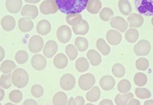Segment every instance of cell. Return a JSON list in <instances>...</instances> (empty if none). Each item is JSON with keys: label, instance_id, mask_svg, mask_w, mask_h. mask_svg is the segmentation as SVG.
<instances>
[{"label": "cell", "instance_id": "6da1fadb", "mask_svg": "<svg viewBox=\"0 0 153 105\" xmlns=\"http://www.w3.org/2000/svg\"><path fill=\"white\" fill-rule=\"evenodd\" d=\"M58 10L65 14L80 13L86 9L88 0H55Z\"/></svg>", "mask_w": 153, "mask_h": 105}, {"label": "cell", "instance_id": "7a4b0ae2", "mask_svg": "<svg viewBox=\"0 0 153 105\" xmlns=\"http://www.w3.org/2000/svg\"><path fill=\"white\" fill-rule=\"evenodd\" d=\"M29 82L28 73L22 68H16L12 73V82L16 88H23Z\"/></svg>", "mask_w": 153, "mask_h": 105}, {"label": "cell", "instance_id": "3957f363", "mask_svg": "<svg viewBox=\"0 0 153 105\" xmlns=\"http://www.w3.org/2000/svg\"><path fill=\"white\" fill-rule=\"evenodd\" d=\"M135 6L140 15H153V0H135Z\"/></svg>", "mask_w": 153, "mask_h": 105}, {"label": "cell", "instance_id": "277c9868", "mask_svg": "<svg viewBox=\"0 0 153 105\" xmlns=\"http://www.w3.org/2000/svg\"><path fill=\"white\" fill-rule=\"evenodd\" d=\"M96 79L91 73H86L82 75L78 80V84L80 89L83 91H89L93 86H94Z\"/></svg>", "mask_w": 153, "mask_h": 105}, {"label": "cell", "instance_id": "5b68a950", "mask_svg": "<svg viewBox=\"0 0 153 105\" xmlns=\"http://www.w3.org/2000/svg\"><path fill=\"white\" fill-rule=\"evenodd\" d=\"M58 11V6L55 0H45L40 5V12L45 15L55 14Z\"/></svg>", "mask_w": 153, "mask_h": 105}, {"label": "cell", "instance_id": "8992f818", "mask_svg": "<svg viewBox=\"0 0 153 105\" xmlns=\"http://www.w3.org/2000/svg\"><path fill=\"white\" fill-rule=\"evenodd\" d=\"M151 51V44L147 40H139L134 47V52L138 57H146Z\"/></svg>", "mask_w": 153, "mask_h": 105}, {"label": "cell", "instance_id": "52a82bcc", "mask_svg": "<svg viewBox=\"0 0 153 105\" xmlns=\"http://www.w3.org/2000/svg\"><path fill=\"white\" fill-rule=\"evenodd\" d=\"M44 47L43 38L39 35H34L30 38L28 49L32 54H38Z\"/></svg>", "mask_w": 153, "mask_h": 105}, {"label": "cell", "instance_id": "ba28073f", "mask_svg": "<svg viewBox=\"0 0 153 105\" xmlns=\"http://www.w3.org/2000/svg\"><path fill=\"white\" fill-rule=\"evenodd\" d=\"M57 37L61 43H66L70 41L72 37V31L70 27L67 25H61L58 28L56 33Z\"/></svg>", "mask_w": 153, "mask_h": 105}, {"label": "cell", "instance_id": "9c48e42d", "mask_svg": "<svg viewBox=\"0 0 153 105\" xmlns=\"http://www.w3.org/2000/svg\"><path fill=\"white\" fill-rule=\"evenodd\" d=\"M110 21V26L112 28L121 33L126 32L129 28V23L127 22L123 18L120 17V16L113 17Z\"/></svg>", "mask_w": 153, "mask_h": 105}, {"label": "cell", "instance_id": "30bf717a", "mask_svg": "<svg viewBox=\"0 0 153 105\" xmlns=\"http://www.w3.org/2000/svg\"><path fill=\"white\" fill-rule=\"evenodd\" d=\"M76 84V80L73 75L66 73L61 78L60 80V85L61 88L65 91H71L73 89Z\"/></svg>", "mask_w": 153, "mask_h": 105}, {"label": "cell", "instance_id": "8fae6325", "mask_svg": "<svg viewBox=\"0 0 153 105\" xmlns=\"http://www.w3.org/2000/svg\"><path fill=\"white\" fill-rule=\"evenodd\" d=\"M31 66L36 71H42L45 69L47 65V60L45 57L41 54H35L31 60Z\"/></svg>", "mask_w": 153, "mask_h": 105}, {"label": "cell", "instance_id": "7c38bea8", "mask_svg": "<svg viewBox=\"0 0 153 105\" xmlns=\"http://www.w3.org/2000/svg\"><path fill=\"white\" fill-rule=\"evenodd\" d=\"M106 40L108 43H110L112 46H117L122 41V35L120 31L117 30L112 29L108 31L106 35Z\"/></svg>", "mask_w": 153, "mask_h": 105}, {"label": "cell", "instance_id": "4fadbf2b", "mask_svg": "<svg viewBox=\"0 0 153 105\" xmlns=\"http://www.w3.org/2000/svg\"><path fill=\"white\" fill-rule=\"evenodd\" d=\"M57 44L54 40H48L45 45H44L43 54L46 58H52L57 51Z\"/></svg>", "mask_w": 153, "mask_h": 105}, {"label": "cell", "instance_id": "5bb4252c", "mask_svg": "<svg viewBox=\"0 0 153 105\" xmlns=\"http://www.w3.org/2000/svg\"><path fill=\"white\" fill-rule=\"evenodd\" d=\"M21 15L23 17H28L31 19H35L38 15V9L35 5L27 4L22 9Z\"/></svg>", "mask_w": 153, "mask_h": 105}, {"label": "cell", "instance_id": "9a60e30c", "mask_svg": "<svg viewBox=\"0 0 153 105\" xmlns=\"http://www.w3.org/2000/svg\"><path fill=\"white\" fill-rule=\"evenodd\" d=\"M127 21L129 23V27L130 28H139L144 23V18L142 15H138L136 13H132L129 15V17L127 18Z\"/></svg>", "mask_w": 153, "mask_h": 105}, {"label": "cell", "instance_id": "2e32d148", "mask_svg": "<svg viewBox=\"0 0 153 105\" xmlns=\"http://www.w3.org/2000/svg\"><path fill=\"white\" fill-rule=\"evenodd\" d=\"M5 7L10 13L16 14L21 11L22 7V0H6Z\"/></svg>", "mask_w": 153, "mask_h": 105}, {"label": "cell", "instance_id": "e0dca14e", "mask_svg": "<svg viewBox=\"0 0 153 105\" xmlns=\"http://www.w3.org/2000/svg\"><path fill=\"white\" fill-rule=\"evenodd\" d=\"M34 23L31 18L28 17H23L19 20V28L23 33H27L33 29Z\"/></svg>", "mask_w": 153, "mask_h": 105}, {"label": "cell", "instance_id": "ac0fdd59", "mask_svg": "<svg viewBox=\"0 0 153 105\" xmlns=\"http://www.w3.org/2000/svg\"><path fill=\"white\" fill-rule=\"evenodd\" d=\"M116 82L113 77L110 76H104L100 80V85L104 91H110L115 86Z\"/></svg>", "mask_w": 153, "mask_h": 105}, {"label": "cell", "instance_id": "d6986e66", "mask_svg": "<svg viewBox=\"0 0 153 105\" xmlns=\"http://www.w3.org/2000/svg\"><path fill=\"white\" fill-rule=\"evenodd\" d=\"M87 57L89 62L94 66H97L101 63L102 58L98 51H96L95 50H89L87 53Z\"/></svg>", "mask_w": 153, "mask_h": 105}, {"label": "cell", "instance_id": "ffe728a7", "mask_svg": "<svg viewBox=\"0 0 153 105\" xmlns=\"http://www.w3.org/2000/svg\"><path fill=\"white\" fill-rule=\"evenodd\" d=\"M101 9H102V3L100 0H88L87 1L86 9L91 14H97L101 10Z\"/></svg>", "mask_w": 153, "mask_h": 105}, {"label": "cell", "instance_id": "44dd1931", "mask_svg": "<svg viewBox=\"0 0 153 105\" xmlns=\"http://www.w3.org/2000/svg\"><path fill=\"white\" fill-rule=\"evenodd\" d=\"M16 20L12 16L6 15L1 20V26L2 29L5 31H11L16 27Z\"/></svg>", "mask_w": 153, "mask_h": 105}, {"label": "cell", "instance_id": "7402d4cb", "mask_svg": "<svg viewBox=\"0 0 153 105\" xmlns=\"http://www.w3.org/2000/svg\"><path fill=\"white\" fill-rule=\"evenodd\" d=\"M90 29V26H89L88 22L86 20L83 19L81 22L76 26H74L72 28V31L76 35H80V36H84L87 35V32Z\"/></svg>", "mask_w": 153, "mask_h": 105}, {"label": "cell", "instance_id": "603a6c76", "mask_svg": "<svg viewBox=\"0 0 153 105\" xmlns=\"http://www.w3.org/2000/svg\"><path fill=\"white\" fill-rule=\"evenodd\" d=\"M54 65L57 69H65L68 65V57L65 55V54H58L54 57Z\"/></svg>", "mask_w": 153, "mask_h": 105}, {"label": "cell", "instance_id": "cb8c5ba5", "mask_svg": "<svg viewBox=\"0 0 153 105\" xmlns=\"http://www.w3.org/2000/svg\"><path fill=\"white\" fill-rule=\"evenodd\" d=\"M36 30L37 32L40 35H42V36L48 35L51 30V23L47 20H42L37 24Z\"/></svg>", "mask_w": 153, "mask_h": 105}, {"label": "cell", "instance_id": "d4e9b609", "mask_svg": "<svg viewBox=\"0 0 153 105\" xmlns=\"http://www.w3.org/2000/svg\"><path fill=\"white\" fill-rule=\"evenodd\" d=\"M100 90L97 86H93L86 94V98L90 102L97 101L100 98Z\"/></svg>", "mask_w": 153, "mask_h": 105}, {"label": "cell", "instance_id": "484cf974", "mask_svg": "<svg viewBox=\"0 0 153 105\" xmlns=\"http://www.w3.org/2000/svg\"><path fill=\"white\" fill-rule=\"evenodd\" d=\"M90 62L88 59L84 57H80L76 59L75 62V68L79 73H85L89 69Z\"/></svg>", "mask_w": 153, "mask_h": 105}, {"label": "cell", "instance_id": "4316f807", "mask_svg": "<svg viewBox=\"0 0 153 105\" xmlns=\"http://www.w3.org/2000/svg\"><path fill=\"white\" fill-rule=\"evenodd\" d=\"M82 20H83V18L80 13H70L66 16V21L71 27L79 24L81 22Z\"/></svg>", "mask_w": 153, "mask_h": 105}, {"label": "cell", "instance_id": "83f0119b", "mask_svg": "<svg viewBox=\"0 0 153 105\" xmlns=\"http://www.w3.org/2000/svg\"><path fill=\"white\" fill-rule=\"evenodd\" d=\"M139 37V31L134 28H130L129 29L126 30L125 33V38L127 42L130 43H136L138 40Z\"/></svg>", "mask_w": 153, "mask_h": 105}, {"label": "cell", "instance_id": "f1b7e54d", "mask_svg": "<svg viewBox=\"0 0 153 105\" xmlns=\"http://www.w3.org/2000/svg\"><path fill=\"white\" fill-rule=\"evenodd\" d=\"M118 8L123 15H129L132 12V6L129 0H120L118 2Z\"/></svg>", "mask_w": 153, "mask_h": 105}, {"label": "cell", "instance_id": "f546056e", "mask_svg": "<svg viewBox=\"0 0 153 105\" xmlns=\"http://www.w3.org/2000/svg\"><path fill=\"white\" fill-rule=\"evenodd\" d=\"M74 45L78 51L84 53L88 49L89 43L87 39H86L84 37H76L74 40Z\"/></svg>", "mask_w": 153, "mask_h": 105}, {"label": "cell", "instance_id": "4dcf8cb0", "mask_svg": "<svg viewBox=\"0 0 153 105\" xmlns=\"http://www.w3.org/2000/svg\"><path fill=\"white\" fill-rule=\"evenodd\" d=\"M16 69V64L12 60H5L0 65V71L3 74L12 73Z\"/></svg>", "mask_w": 153, "mask_h": 105}, {"label": "cell", "instance_id": "1f68e13d", "mask_svg": "<svg viewBox=\"0 0 153 105\" xmlns=\"http://www.w3.org/2000/svg\"><path fill=\"white\" fill-rule=\"evenodd\" d=\"M97 48L103 56H107L110 53V47L107 44L104 39L100 38L97 41Z\"/></svg>", "mask_w": 153, "mask_h": 105}, {"label": "cell", "instance_id": "d6a6232c", "mask_svg": "<svg viewBox=\"0 0 153 105\" xmlns=\"http://www.w3.org/2000/svg\"><path fill=\"white\" fill-rule=\"evenodd\" d=\"M134 97V95L130 92L126 94H119L115 98V103L117 104L120 105H126L128 104V102L131 98Z\"/></svg>", "mask_w": 153, "mask_h": 105}, {"label": "cell", "instance_id": "836d02e7", "mask_svg": "<svg viewBox=\"0 0 153 105\" xmlns=\"http://www.w3.org/2000/svg\"><path fill=\"white\" fill-rule=\"evenodd\" d=\"M68 98L64 91H58L53 97V104H54L65 105L68 104Z\"/></svg>", "mask_w": 153, "mask_h": 105}, {"label": "cell", "instance_id": "e575fe53", "mask_svg": "<svg viewBox=\"0 0 153 105\" xmlns=\"http://www.w3.org/2000/svg\"><path fill=\"white\" fill-rule=\"evenodd\" d=\"M12 73L3 74L0 77V87L4 89H9L12 86Z\"/></svg>", "mask_w": 153, "mask_h": 105}, {"label": "cell", "instance_id": "d590c367", "mask_svg": "<svg viewBox=\"0 0 153 105\" xmlns=\"http://www.w3.org/2000/svg\"><path fill=\"white\" fill-rule=\"evenodd\" d=\"M65 53L69 59L73 61L76 59V57L78 55V50L75 47V45L68 44L65 48Z\"/></svg>", "mask_w": 153, "mask_h": 105}, {"label": "cell", "instance_id": "8d00e7d4", "mask_svg": "<svg viewBox=\"0 0 153 105\" xmlns=\"http://www.w3.org/2000/svg\"><path fill=\"white\" fill-rule=\"evenodd\" d=\"M148 81L147 76L143 73H137L134 76V83L137 87L145 86Z\"/></svg>", "mask_w": 153, "mask_h": 105}, {"label": "cell", "instance_id": "74e56055", "mask_svg": "<svg viewBox=\"0 0 153 105\" xmlns=\"http://www.w3.org/2000/svg\"><path fill=\"white\" fill-rule=\"evenodd\" d=\"M113 11L110 8H103L100 11V18L102 21H109L111 20L112 18L113 17Z\"/></svg>", "mask_w": 153, "mask_h": 105}, {"label": "cell", "instance_id": "f35d334b", "mask_svg": "<svg viewBox=\"0 0 153 105\" xmlns=\"http://www.w3.org/2000/svg\"><path fill=\"white\" fill-rule=\"evenodd\" d=\"M135 94H136V96L139 99H149L152 96V93L149 90L142 88V87L136 88L135 90Z\"/></svg>", "mask_w": 153, "mask_h": 105}, {"label": "cell", "instance_id": "ab89813d", "mask_svg": "<svg viewBox=\"0 0 153 105\" xmlns=\"http://www.w3.org/2000/svg\"><path fill=\"white\" fill-rule=\"evenodd\" d=\"M131 88H132V85H131V83L129 80L127 79H123L118 83V91H120V93L121 94H126L128 93L129 91H130Z\"/></svg>", "mask_w": 153, "mask_h": 105}, {"label": "cell", "instance_id": "60d3db41", "mask_svg": "<svg viewBox=\"0 0 153 105\" xmlns=\"http://www.w3.org/2000/svg\"><path fill=\"white\" fill-rule=\"evenodd\" d=\"M112 73H113V76H116L117 78H122L125 75L126 69L122 64L116 63L113 65Z\"/></svg>", "mask_w": 153, "mask_h": 105}, {"label": "cell", "instance_id": "b9f144b4", "mask_svg": "<svg viewBox=\"0 0 153 105\" xmlns=\"http://www.w3.org/2000/svg\"><path fill=\"white\" fill-rule=\"evenodd\" d=\"M23 95L22 93L19 90H13L9 93V100L14 104H19L22 100Z\"/></svg>", "mask_w": 153, "mask_h": 105}, {"label": "cell", "instance_id": "7bdbcfd3", "mask_svg": "<svg viewBox=\"0 0 153 105\" xmlns=\"http://www.w3.org/2000/svg\"><path fill=\"white\" fill-rule=\"evenodd\" d=\"M15 59L17 63L25 64L28 59V53L25 50H19L16 54Z\"/></svg>", "mask_w": 153, "mask_h": 105}, {"label": "cell", "instance_id": "ee69618b", "mask_svg": "<svg viewBox=\"0 0 153 105\" xmlns=\"http://www.w3.org/2000/svg\"><path fill=\"white\" fill-rule=\"evenodd\" d=\"M149 66V62L146 58L141 57L138 59L136 62V69L140 71H146Z\"/></svg>", "mask_w": 153, "mask_h": 105}, {"label": "cell", "instance_id": "f6af8a7d", "mask_svg": "<svg viewBox=\"0 0 153 105\" xmlns=\"http://www.w3.org/2000/svg\"><path fill=\"white\" fill-rule=\"evenodd\" d=\"M31 95L35 98H41L44 95V88L40 84H35L31 87Z\"/></svg>", "mask_w": 153, "mask_h": 105}, {"label": "cell", "instance_id": "bcb514c9", "mask_svg": "<svg viewBox=\"0 0 153 105\" xmlns=\"http://www.w3.org/2000/svg\"><path fill=\"white\" fill-rule=\"evenodd\" d=\"M84 104H85V100L82 96H76V98L71 97L68 101V104L69 105H83Z\"/></svg>", "mask_w": 153, "mask_h": 105}, {"label": "cell", "instance_id": "7dc6e473", "mask_svg": "<svg viewBox=\"0 0 153 105\" xmlns=\"http://www.w3.org/2000/svg\"><path fill=\"white\" fill-rule=\"evenodd\" d=\"M128 104H130V105H132V104H135V105H138V104H140V101H139V100H137V99H135V98H131L130 100L129 101V102H128Z\"/></svg>", "mask_w": 153, "mask_h": 105}, {"label": "cell", "instance_id": "c3c4849f", "mask_svg": "<svg viewBox=\"0 0 153 105\" xmlns=\"http://www.w3.org/2000/svg\"><path fill=\"white\" fill-rule=\"evenodd\" d=\"M4 57H5V50H4L3 47L0 46V62L3 60Z\"/></svg>", "mask_w": 153, "mask_h": 105}, {"label": "cell", "instance_id": "681fc988", "mask_svg": "<svg viewBox=\"0 0 153 105\" xmlns=\"http://www.w3.org/2000/svg\"><path fill=\"white\" fill-rule=\"evenodd\" d=\"M100 104H110V105H112L113 104V101H112L111 100H110V99H104V100H103L102 101L100 102Z\"/></svg>", "mask_w": 153, "mask_h": 105}, {"label": "cell", "instance_id": "f907efd6", "mask_svg": "<svg viewBox=\"0 0 153 105\" xmlns=\"http://www.w3.org/2000/svg\"><path fill=\"white\" fill-rule=\"evenodd\" d=\"M24 104L34 105V104H37V102L35 101L32 100V99H27V100L24 102Z\"/></svg>", "mask_w": 153, "mask_h": 105}, {"label": "cell", "instance_id": "816d5d0a", "mask_svg": "<svg viewBox=\"0 0 153 105\" xmlns=\"http://www.w3.org/2000/svg\"><path fill=\"white\" fill-rule=\"evenodd\" d=\"M4 97H5V91H4V88L0 87V101L3 100Z\"/></svg>", "mask_w": 153, "mask_h": 105}, {"label": "cell", "instance_id": "f5cc1de1", "mask_svg": "<svg viewBox=\"0 0 153 105\" xmlns=\"http://www.w3.org/2000/svg\"><path fill=\"white\" fill-rule=\"evenodd\" d=\"M41 0H25V2L29 4H35L40 2Z\"/></svg>", "mask_w": 153, "mask_h": 105}, {"label": "cell", "instance_id": "db71d44e", "mask_svg": "<svg viewBox=\"0 0 153 105\" xmlns=\"http://www.w3.org/2000/svg\"><path fill=\"white\" fill-rule=\"evenodd\" d=\"M145 104H153V100H147L145 102Z\"/></svg>", "mask_w": 153, "mask_h": 105}, {"label": "cell", "instance_id": "11a10c76", "mask_svg": "<svg viewBox=\"0 0 153 105\" xmlns=\"http://www.w3.org/2000/svg\"><path fill=\"white\" fill-rule=\"evenodd\" d=\"M152 24L153 25V17H152Z\"/></svg>", "mask_w": 153, "mask_h": 105}, {"label": "cell", "instance_id": "9f6ffc18", "mask_svg": "<svg viewBox=\"0 0 153 105\" xmlns=\"http://www.w3.org/2000/svg\"><path fill=\"white\" fill-rule=\"evenodd\" d=\"M0 104H1V102H0Z\"/></svg>", "mask_w": 153, "mask_h": 105}, {"label": "cell", "instance_id": "6f0895ef", "mask_svg": "<svg viewBox=\"0 0 153 105\" xmlns=\"http://www.w3.org/2000/svg\"><path fill=\"white\" fill-rule=\"evenodd\" d=\"M0 72H1V71H0Z\"/></svg>", "mask_w": 153, "mask_h": 105}]
</instances>
